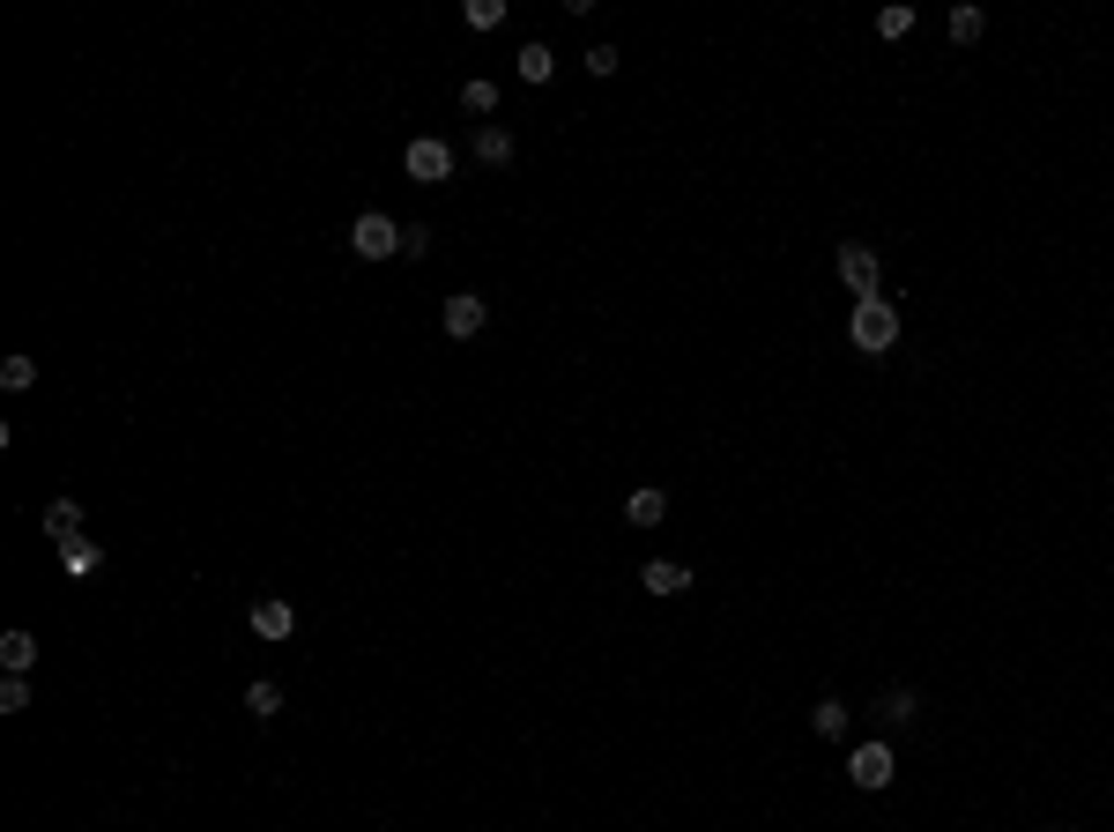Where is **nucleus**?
<instances>
[{
  "label": "nucleus",
  "mask_w": 1114,
  "mask_h": 832,
  "mask_svg": "<svg viewBox=\"0 0 1114 832\" xmlns=\"http://www.w3.org/2000/svg\"><path fill=\"white\" fill-rule=\"evenodd\" d=\"M0 713H30V684H23V676L0 684Z\"/></svg>",
  "instance_id": "obj_22"
},
{
  "label": "nucleus",
  "mask_w": 1114,
  "mask_h": 832,
  "mask_svg": "<svg viewBox=\"0 0 1114 832\" xmlns=\"http://www.w3.org/2000/svg\"><path fill=\"white\" fill-rule=\"evenodd\" d=\"M847 334H855V350L884 357V350L899 342V313H892L884 297H862V305H855V320H847Z\"/></svg>",
  "instance_id": "obj_1"
},
{
  "label": "nucleus",
  "mask_w": 1114,
  "mask_h": 832,
  "mask_svg": "<svg viewBox=\"0 0 1114 832\" xmlns=\"http://www.w3.org/2000/svg\"><path fill=\"white\" fill-rule=\"evenodd\" d=\"M981 30H989V15H981V8H951V38H958V45H974Z\"/></svg>",
  "instance_id": "obj_16"
},
{
  "label": "nucleus",
  "mask_w": 1114,
  "mask_h": 832,
  "mask_svg": "<svg viewBox=\"0 0 1114 832\" xmlns=\"http://www.w3.org/2000/svg\"><path fill=\"white\" fill-rule=\"evenodd\" d=\"M45 536L60 542V550H68V542H83V505H75V499H52V505H45Z\"/></svg>",
  "instance_id": "obj_9"
},
{
  "label": "nucleus",
  "mask_w": 1114,
  "mask_h": 832,
  "mask_svg": "<svg viewBox=\"0 0 1114 832\" xmlns=\"http://www.w3.org/2000/svg\"><path fill=\"white\" fill-rule=\"evenodd\" d=\"M624 521H632V528H661V521H669V491H654V484H639V491L624 499Z\"/></svg>",
  "instance_id": "obj_8"
},
{
  "label": "nucleus",
  "mask_w": 1114,
  "mask_h": 832,
  "mask_svg": "<svg viewBox=\"0 0 1114 832\" xmlns=\"http://www.w3.org/2000/svg\"><path fill=\"white\" fill-rule=\"evenodd\" d=\"M402 253L424 260V253H431V231H424V223H402Z\"/></svg>",
  "instance_id": "obj_25"
},
{
  "label": "nucleus",
  "mask_w": 1114,
  "mask_h": 832,
  "mask_svg": "<svg viewBox=\"0 0 1114 832\" xmlns=\"http://www.w3.org/2000/svg\"><path fill=\"white\" fill-rule=\"evenodd\" d=\"M476 164H513V134H505V126H483V134H476Z\"/></svg>",
  "instance_id": "obj_13"
},
{
  "label": "nucleus",
  "mask_w": 1114,
  "mask_h": 832,
  "mask_svg": "<svg viewBox=\"0 0 1114 832\" xmlns=\"http://www.w3.org/2000/svg\"><path fill=\"white\" fill-rule=\"evenodd\" d=\"M907 30H914V8H884L877 15V38H907Z\"/></svg>",
  "instance_id": "obj_21"
},
{
  "label": "nucleus",
  "mask_w": 1114,
  "mask_h": 832,
  "mask_svg": "<svg viewBox=\"0 0 1114 832\" xmlns=\"http://www.w3.org/2000/svg\"><path fill=\"white\" fill-rule=\"evenodd\" d=\"M558 75V52L550 45H521V83H550Z\"/></svg>",
  "instance_id": "obj_15"
},
{
  "label": "nucleus",
  "mask_w": 1114,
  "mask_h": 832,
  "mask_svg": "<svg viewBox=\"0 0 1114 832\" xmlns=\"http://www.w3.org/2000/svg\"><path fill=\"white\" fill-rule=\"evenodd\" d=\"M505 23V0H468V30H498Z\"/></svg>",
  "instance_id": "obj_19"
},
{
  "label": "nucleus",
  "mask_w": 1114,
  "mask_h": 832,
  "mask_svg": "<svg viewBox=\"0 0 1114 832\" xmlns=\"http://www.w3.org/2000/svg\"><path fill=\"white\" fill-rule=\"evenodd\" d=\"M30 662H38V639H30L23 624L0 632V669H8V676H30Z\"/></svg>",
  "instance_id": "obj_10"
},
{
  "label": "nucleus",
  "mask_w": 1114,
  "mask_h": 832,
  "mask_svg": "<svg viewBox=\"0 0 1114 832\" xmlns=\"http://www.w3.org/2000/svg\"><path fill=\"white\" fill-rule=\"evenodd\" d=\"M461 105H468V112H498V83H483V75L461 83Z\"/></svg>",
  "instance_id": "obj_17"
},
{
  "label": "nucleus",
  "mask_w": 1114,
  "mask_h": 832,
  "mask_svg": "<svg viewBox=\"0 0 1114 832\" xmlns=\"http://www.w3.org/2000/svg\"><path fill=\"white\" fill-rule=\"evenodd\" d=\"M639 587H647V595H684V587H691V573H684V565H669V558H654V565H639Z\"/></svg>",
  "instance_id": "obj_11"
},
{
  "label": "nucleus",
  "mask_w": 1114,
  "mask_h": 832,
  "mask_svg": "<svg viewBox=\"0 0 1114 832\" xmlns=\"http://www.w3.org/2000/svg\"><path fill=\"white\" fill-rule=\"evenodd\" d=\"M847 781H855V788H869V795L892 788V781H899V758H892V744H855V758H847Z\"/></svg>",
  "instance_id": "obj_4"
},
{
  "label": "nucleus",
  "mask_w": 1114,
  "mask_h": 832,
  "mask_svg": "<svg viewBox=\"0 0 1114 832\" xmlns=\"http://www.w3.org/2000/svg\"><path fill=\"white\" fill-rule=\"evenodd\" d=\"M840 283L855 291V305H862V297H877V283H884L877 253H869V246H840Z\"/></svg>",
  "instance_id": "obj_6"
},
{
  "label": "nucleus",
  "mask_w": 1114,
  "mask_h": 832,
  "mask_svg": "<svg viewBox=\"0 0 1114 832\" xmlns=\"http://www.w3.org/2000/svg\"><path fill=\"white\" fill-rule=\"evenodd\" d=\"M483 320H491V305H483L476 291H454L446 305H439V328L454 334V342H468V334H483Z\"/></svg>",
  "instance_id": "obj_5"
},
{
  "label": "nucleus",
  "mask_w": 1114,
  "mask_h": 832,
  "mask_svg": "<svg viewBox=\"0 0 1114 832\" xmlns=\"http://www.w3.org/2000/svg\"><path fill=\"white\" fill-rule=\"evenodd\" d=\"M617 68H624L617 45H595V52H587V75H617Z\"/></svg>",
  "instance_id": "obj_24"
},
{
  "label": "nucleus",
  "mask_w": 1114,
  "mask_h": 832,
  "mask_svg": "<svg viewBox=\"0 0 1114 832\" xmlns=\"http://www.w3.org/2000/svg\"><path fill=\"white\" fill-rule=\"evenodd\" d=\"M402 171H409L416 186H439V179H454V149L439 134H416L409 149H402Z\"/></svg>",
  "instance_id": "obj_2"
},
{
  "label": "nucleus",
  "mask_w": 1114,
  "mask_h": 832,
  "mask_svg": "<svg viewBox=\"0 0 1114 832\" xmlns=\"http://www.w3.org/2000/svg\"><path fill=\"white\" fill-rule=\"evenodd\" d=\"M60 558H68V573H97V542H68V550H60Z\"/></svg>",
  "instance_id": "obj_23"
},
{
  "label": "nucleus",
  "mask_w": 1114,
  "mask_h": 832,
  "mask_svg": "<svg viewBox=\"0 0 1114 832\" xmlns=\"http://www.w3.org/2000/svg\"><path fill=\"white\" fill-rule=\"evenodd\" d=\"M246 713H253V721H276V713H283V684H268V676L246 684Z\"/></svg>",
  "instance_id": "obj_14"
},
{
  "label": "nucleus",
  "mask_w": 1114,
  "mask_h": 832,
  "mask_svg": "<svg viewBox=\"0 0 1114 832\" xmlns=\"http://www.w3.org/2000/svg\"><path fill=\"white\" fill-rule=\"evenodd\" d=\"M30 379H38V365H30V357H8V365H0V387H8V394H23Z\"/></svg>",
  "instance_id": "obj_20"
},
{
  "label": "nucleus",
  "mask_w": 1114,
  "mask_h": 832,
  "mask_svg": "<svg viewBox=\"0 0 1114 832\" xmlns=\"http://www.w3.org/2000/svg\"><path fill=\"white\" fill-rule=\"evenodd\" d=\"M253 632H260V639H290V632H297V610H290L283 595H260V602H253Z\"/></svg>",
  "instance_id": "obj_7"
},
{
  "label": "nucleus",
  "mask_w": 1114,
  "mask_h": 832,
  "mask_svg": "<svg viewBox=\"0 0 1114 832\" xmlns=\"http://www.w3.org/2000/svg\"><path fill=\"white\" fill-rule=\"evenodd\" d=\"M914 713H921V692H914V684H892V692L877 699V721H892V729H899V721H914Z\"/></svg>",
  "instance_id": "obj_12"
},
{
  "label": "nucleus",
  "mask_w": 1114,
  "mask_h": 832,
  "mask_svg": "<svg viewBox=\"0 0 1114 832\" xmlns=\"http://www.w3.org/2000/svg\"><path fill=\"white\" fill-rule=\"evenodd\" d=\"M810 729H818V736H840V729H847V707H840V699H818Z\"/></svg>",
  "instance_id": "obj_18"
},
{
  "label": "nucleus",
  "mask_w": 1114,
  "mask_h": 832,
  "mask_svg": "<svg viewBox=\"0 0 1114 832\" xmlns=\"http://www.w3.org/2000/svg\"><path fill=\"white\" fill-rule=\"evenodd\" d=\"M350 246L365 253V260H394V253H402V223L379 216V208H365V216L350 223Z\"/></svg>",
  "instance_id": "obj_3"
}]
</instances>
